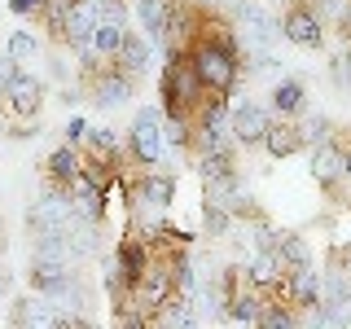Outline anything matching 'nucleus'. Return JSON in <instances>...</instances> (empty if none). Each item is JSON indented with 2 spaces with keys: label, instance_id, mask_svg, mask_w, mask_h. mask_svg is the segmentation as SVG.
Masks as SVG:
<instances>
[{
  "label": "nucleus",
  "instance_id": "f257e3e1",
  "mask_svg": "<svg viewBox=\"0 0 351 329\" xmlns=\"http://www.w3.org/2000/svg\"><path fill=\"white\" fill-rule=\"evenodd\" d=\"M193 71L211 93H233L241 84V44H224L215 36H197L189 44Z\"/></svg>",
  "mask_w": 351,
  "mask_h": 329
},
{
  "label": "nucleus",
  "instance_id": "f03ea898",
  "mask_svg": "<svg viewBox=\"0 0 351 329\" xmlns=\"http://www.w3.org/2000/svg\"><path fill=\"white\" fill-rule=\"evenodd\" d=\"M272 294L285 299L294 307V316H299V325H316L321 321V272L312 268V263H303V268H285L281 281L272 285Z\"/></svg>",
  "mask_w": 351,
  "mask_h": 329
},
{
  "label": "nucleus",
  "instance_id": "7ed1b4c3",
  "mask_svg": "<svg viewBox=\"0 0 351 329\" xmlns=\"http://www.w3.org/2000/svg\"><path fill=\"white\" fill-rule=\"evenodd\" d=\"M307 171H312V180L321 184V189L334 197V202H347L351 180H347V171H343V145H338L334 136L307 145Z\"/></svg>",
  "mask_w": 351,
  "mask_h": 329
},
{
  "label": "nucleus",
  "instance_id": "20e7f679",
  "mask_svg": "<svg viewBox=\"0 0 351 329\" xmlns=\"http://www.w3.org/2000/svg\"><path fill=\"white\" fill-rule=\"evenodd\" d=\"M128 154L141 162V167H158L162 154H167V141H162V110L141 106L136 119L128 127Z\"/></svg>",
  "mask_w": 351,
  "mask_h": 329
},
{
  "label": "nucleus",
  "instance_id": "39448f33",
  "mask_svg": "<svg viewBox=\"0 0 351 329\" xmlns=\"http://www.w3.org/2000/svg\"><path fill=\"white\" fill-rule=\"evenodd\" d=\"M0 110H5L9 119H18V123L40 119V110H44V80H36V75H27V71H18L14 80H9V88L0 93Z\"/></svg>",
  "mask_w": 351,
  "mask_h": 329
},
{
  "label": "nucleus",
  "instance_id": "423d86ee",
  "mask_svg": "<svg viewBox=\"0 0 351 329\" xmlns=\"http://www.w3.org/2000/svg\"><path fill=\"white\" fill-rule=\"evenodd\" d=\"M84 93L93 97L97 110H119L132 101V93H136V80H132L128 71H119L114 62H106L101 71L93 75V80H84Z\"/></svg>",
  "mask_w": 351,
  "mask_h": 329
},
{
  "label": "nucleus",
  "instance_id": "0eeeda50",
  "mask_svg": "<svg viewBox=\"0 0 351 329\" xmlns=\"http://www.w3.org/2000/svg\"><path fill=\"white\" fill-rule=\"evenodd\" d=\"M128 202L141 206V211H167V206L176 202V175L158 171V167H145L136 180L128 184Z\"/></svg>",
  "mask_w": 351,
  "mask_h": 329
},
{
  "label": "nucleus",
  "instance_id": "6e6552de",
  "mask_svg": "<svg viewBox=\"0 0 351 329\" xmlns=\"http://www.w3.org/2000/svg\"><path fill=\"white\" fill-rule=\"evenodd\" d=\"M268 123H272V114H268L259 101H250V97H246V101H233V106H228V132H233V141H237L241 149H259Z\"/></svg>",
  "mask_w": 351,
  "mask_h": 329
},
{
  "label": "nucleus",
  "instance_id": "1a4fd4ad",
  "mask_svg": "<svg viewBox=\"0 0 351 329\" xmlns=\"http://www.w3.org/2000/svg\"><path fill=\"white\" fill-rule=\"evenodd\" d=\"M237 36H246V49H255V53H268L272 44L281 40V22L277 18H268L263 9L250 0V5H241L237 9Z\"/></svg>",
  "mask_w": 351,
  "mask_h": 329
},
{
  "label": "nucleus",
  "instance_id": "9d476101",
  "mask_svg": "<svg viewBox=\"0 0 351 329\" xmlns=\"http://www.w3.org/2000/svg\"><path fill=\"white\" fill-rule=\"evenodd\" d=\"M75 277V263L71 259H49V255H31V268H27V281L31 290L44 294V299H58V294L71 285Z\"/></svg>",
  "mask_w": 351,
  "mask_h": 329
},
{
  "label": "nucleus",
  "instance_id": "9b49d317",
  "mask_svg": "<svg viewBox=\"0 0 351 329\" xmlns=\"http://www.w3.org/2000/svg\"><path fill=\"white\" fill-rule=\"evenodd\" d=\"M97 22H101L97 0H75V5L62 14V49H84Z\"/></svg>",
  "mask_w": 351,
  "mask_h": 329
},
{
  "label": "nucleus",
  "instance_id": "f8f14e48",
  "mask_svg": "<svg viewBox=\"0 0 351 329\" xmlns=\"http://www.w3.org/2000/svg\"><path fill=\"white\" fill-rule=\"evenodd\" d=\"M71 202L75 211H80L84 219H93V224H106V211H110V189L106 184H97L93 175H75L71 180Z\"/></svg>",
  "mask_w": 351,
  "mask_h": 329
},
{
  "label": "nucleus",
  "instance_id": "ddd939ff",
  "mask_svg": "<svg viewBox=\"0 0 351 329\" xmlns=\"http://www.w3.org/2000/svg\"><path fill=\"white\" fill-rule=\"evenodd\" d=\"M80 171H84V149L80 145H66L62 141V145L44 158V184H49V189H71V180Z\"/></svg>",
  "mask_w": 351,
  "mask_h": 329
},
{
  "label": "nucleus",
  "instance_id": "4468645a",
  "mask_svg": "<svg viewBox=\"0 0 351 329\" xmlns=\"http://www.w3.org/2000/svg\"><path fill=\"white\" fill-rule=\"evenodd\" d=\"M259 149H268L272 158H290V154H299V149H307V141H303V123L299 119H272L268 123V132H263V145Z\"/></svg>",
  "mask_w": 351,
  "mask_h": 329
},
{
  "label": "nucleus",
  "instance_id": "2eb2a0df",
  "mask_svg": "<svg viewBox=\"0 0 351 329\" xmlns=\"http://www.w3.org/2000/svg\"><path fill=\"white\" fill-rule=\"evenodd\" d=\"M149 53H154V40L145 36V31H132V27H128L123 49H119L114 66H119V71H128L132 80H141V75H145V66H149Z\"/></svg>",
  "mask_w": 351,
  "mask_h": 329
},
{
  "label": "nucleus",
  "instance_id": "dca6fc26",
  "mask_svg": "<svg viewBox=\"0 0 351 329\" xmlns=\"http://www.w3.org/2000/svg\"><path fill=\"white\" fill-rule=\"evenodd\" d=\"M9 321H14V325H53V321H58V303L31 290L27 299H14V307H9Z\"/></svg>",
  "mask_w": 351,
  "mask_h": 329
},
{
  "label": "nucleus",
  "instance_id": "f3484780",
  "mask_svg": "<svg viewBox=\"0 0 351 329\" xmlns=\"http://www.w3.org/2000/svg\"><path fill=\"white\" fill-rule=\"evenodd\" d=\"M171 5L176 0H132V14H136L141 22V31L158 44L162 40V31H167V18H171Z\"/></svg>",
  "mask_w": 351,
  "mask_h": 329
},
{
  "label": "nucleus",
  "instance_id": "a211bd4d",
  "mask_svg": "<svg viewBox=\"0 0 351 329\" xmlns=\"http://www.w3.org/2000/svg\"><path fill=\"white\" fill-rule=\"evenodd\" d=\"M281 272H285V263H281V255H277V250H255V259L246 263V281L255 285L259 294H268L272 285L281 281Z\"/></svg>",
  "mask_w": 351,
  "mask_h": 329
},
{
  "label": "nucleus",
  "instance_id": "6ab92c4d",
  "mask_svg": "<svg viewBox=\"0 0 351 329\" xmlns=\"http://www.w3.org/2000/svg\"><path fill=\"white\" fill-rule=\"evenodd\" d=\"M228 93H211V88H206L202 93V101L193 106V127H228Z\"/></svg>",
  "mask_w": 351,
  "mask_h": 329
},
{
  "label": "nucleus",
  "instance_id": "aec40b11",
  "mask_svg": "<svg viewBox=\"0 0 351 329\" xmlns=\"http://www.w3.org/2000/svg\"><path fill=\"white\" fill-rule=\"evenodd\" d=\"M272 110H277L281 119H299L307 110V88L299 80H277L272 84Z\"/></svg>",
  "mask_w": 351,
  "mask_h": 329
},
{
  "label": "nucleus",
  "instance_id": "412c9836",
  "mask_svg": "<svg viewBox=\"0 0 351 329\" xmlns=\"http://www.w3.org/2000/svg\"><path fill=\"white\" fill-rule=\"evenodd\" d=\"M123 36H128V27H119V22H97L84 49H93L97 58H106V62H114L119 49H123Z\"/></svg>",
  "mask_w": 351,
  "mask_h": 329
},
{
  "label": "nucleus",
  "instance_id": "4be33fe9",
  "mask_svg": "<svg viewBox=\"0 0 351 329\" xmlns=\"http://www.w3.org/2000/svg\"><path fill=\"white\" fill-rule=\"evenodd\" d=\"M277 255L285 268H303V263H312V246L299 237V233H285L281 228V241H277Z\"/></svg>",
  "mask_w": 351,
  "mask_h": 329
},
{
  "label": "nucleus",
  "instance_id": "5701e85b",
  "mask_svg": "<svg viewBox=\"0 0 351 329\" xmlns=\"http://www.w3.org/2000/svg\"><path fill=\"white\" fill-rule=\"evenodd\" d=\"M228 228H233V211L219 202H202V233L206 237H224Z\"/></svg>",
  "mask_w": 351,
  "mask_h": 329
},
{
  "label": "nucleus",
  "instance_id": "b1692460",
  "mask_svg": "<svg viewBox=\"0 0 351 329\" xmlns=\"http://www.w3.org/2000/svg\"><path fill=\"white\" fill-rule=\"evenodd\" d=\"M5 53H9L18 66H27L31 58H40V36H31V31H14V36L5 40Z\"/></svg>",
  "mask_w": 351,
  "mask_h": 329
},
{
  "label": "nucleus",
  "instance_id": "393cba45",
  "mask_svg": "<svg viewBox=\"0 0 351 329\" xmlns=\"http://www.w3.org/2000/svg\"><path fill=\"white\" fill-rule=\"evenodd\" d=\"M334 84L343 93H351V44H343V53L334 58Z\"/></svg>",
  "mask_w": 351,
  "mask_h": 329
},
{
  "label": "nucleus",
  "instance_id": "a878e982",
  "mask_svg": "<svg viewBox=\"0 0 351 329\" xmlns=\"http://www.w3.org/2000/svg\"><path fill=\"white\" fill-rule=\"evenodd\" d=\"M44 5H49V0H9V9H14L18 18H31V14H44Z\"/></svg>",
  "mask_w": 351,
  "mask_h": 329
},
{
  "label": "nucleus",
  "instance_id": "bb28decb",
  "mask_svg": "<svg viewBox=\"0 0 351 329\" xmlns=\"http://www.w3.org/2000/svg\"><path fill=\"white\" fill-rule=\"evenodd\" d=\"M62 136H66V145H84V136H88V123H84V119H71V123L62 127Z\"/></svg>",
  "mask_w": 351,
  "mask_h": 329
},
{
  "label": "nucleus",
  "instance_id": "cd10ccee",
  "mask_svg": "<svg viewBox=\"0 0 351 329\" xmlns=\"http://www.w3.org/2000/svg\"><path fill=\"white\" fill-rule=\"evenodd\" d=\"M18 71H22V66H18L14 58H9V53H0V93H5V88H9V80H14Z\"/></svg>",
  "mask_w": 351,
  "mask_h": 329
},
{
  "label": "nucleus",
  "instance_id": "c85d7f7f",
  "mask_svg": "<svg viewBox=\"0 0 351 329\" xmlns=\"http://www.w3.org/2000/svg\"><path fill=\"white\" fill-rule=\"evenodd\" d=\"M334 27H338V36H343V44H351V0L343 5V14H338Z\"/></svg>",
  "mask_w": 351,
  "mask_h": 329
},
{
  "label": "nucleus",
  "instance_id": "c756f323",
  "mask_svg": "<svg viewBox=\"0 0 351 329\" xmlns=\"http://www.w3.org/2000/svg\"><path fill=\"white\" fill-rule=\"evenodd\" d=\"M211 5H215V9H224V14H233V18H237V9H241V5H250V0H211Z\"/></svg>",
  "mask_w": 351,
  "mask_h": 329
},
{
  "label": "nucleus",
  "instance_id": "7c9ffc66",
  "mask_svg": "<svg viewBox=\"0 0 351 329\" xmlns=\"http://www.w3.org/2000/svg\"><path fill=\"white\" fill-rule=\"evenodd\" d=\"M347 263H351V255H347ZM343 285H347V294H351V268H343Z\"/></svg>",
  "mask_w": 351,
  "mask_h": 329
},
{
  "label": "nucleus",
  "instance_id": "2f4dec72",
  "mask_svg": "<svg viewBox=\"0 0 351 329\" xmlns=\"http://www.w3.org/2000/svg\"><path fill=\"white\" fill-rule=\"evenodd\" d=\"M5 285H9V277H5V272H0V294H5Z\"/></svg>",
  "mask_w": 351,
  "mask_h": 329
}]
</instances>
